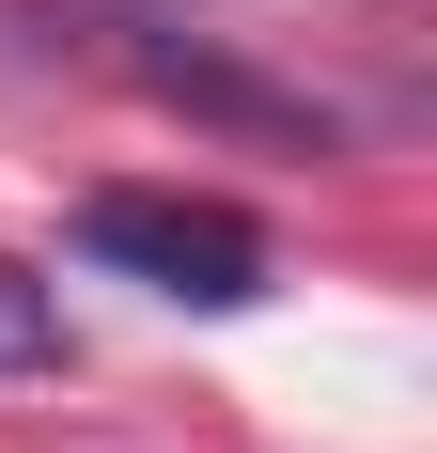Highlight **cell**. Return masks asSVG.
Listing matches in <instances>:
<instances>
[{
  "label": "cell",
  "mask_w": 437,
  "mask_h": 453,
  "mask_svg": "<svg viewBox=\"0 0 437 453\" xmlns=\"http://www.w3.org/2000/svg\"><path fill=\"white\" fill-rule=\"evenodd\" d=\"M79 250L126 266V281H157V297H188V313H250L265 297V234L234 203H188V188H94Z\"/></svg>",
  "instance_id": "6da1fadb"
},
{
  "label": "cell",
  "mask_w": 437,
  "mask_h": 453,
  "mask_svg": "<svg viewBox=\"0 0 437 453\" xmlns=\"http://www.w3.org/2000/svg\"><path fill=\"white\" fill-rule=\"evenodd\" d=\"M126 79H141V94H172V110H203V126H250V141H312V157L344 141L312 94L250 79V63H218V47H172V32H126Z\"/></svg>",
  "instance_id": "7a4b0ae2"
},
{
  "label": "cell",
  "mask_w": 437,
  "mask_h": 453,
  "mask_svg": "<svg viewBox=\"0 0 437 453\" xmlns=\"http://www.w3.org/2000/svg\"><path fill=\"white\" fill-rule=\"evenodd\" d=\"M47 360H63V297L0 250V375H47Z\"/></svg>",
  "instance_id": "3957f363"
}]
</instances>
